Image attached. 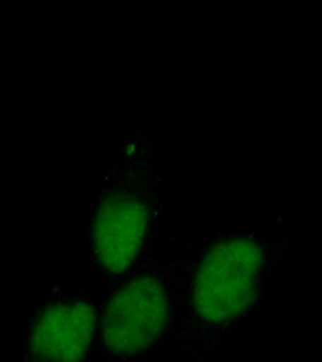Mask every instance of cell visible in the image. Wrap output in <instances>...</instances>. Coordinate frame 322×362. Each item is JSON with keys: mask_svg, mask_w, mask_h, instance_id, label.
I'll use <instances>...</instances> for the list:
<instances>
[{"mask_svg": "<svg viewBox=\"0 0 322 362\" xmlns=\"http://www.w3.org/2000/svg\"><path fill=\"white\" fill-rule=\"evenodd\" d=\"M258 259V249L248 240L215 245L195 279L193 303L200 316L219 324L240 315L253 297Z\"/></svg>", "mask_w": 322, "mask_h": 362, "instance_id": "obj_1", "label": "cell"}, {"mask_svg": "<svg viewBox=\"0 0 322 362\" xmlns=\"http://www.w3.org/2000/svg\"><path fill=\"white\" fill-rule=\"evenodd\" d=\"M168 314L163 285L154 277H137L119 288L105 310V344L118 355L141 352L160 336Z\"/></svg>", "mask_w": 322, "mask_h": 362, "instance_id": "obj_2", "label": "cell"}, {"mask_svg": "<svg viewBox=\"0 0 322 362\" xmlns=\"http://www.w3.org/2000/svg\"><path fill=\"white\" fill-rule=\"evenodd\" d=\"M147 229L143 206L131 198H113L96 215L93 243L99 262L113 274L126 272L141 250Z\"/></svg>", "mask_w": 322, "mask_h": 362, "instance_id": "obj_3", "label": "cell"}, {"mask_svg": "<svg viewBox=\"0 0 322 362\" xmlns=\"http://www.w3.org/2000/svg\"><path fill=\"white\" fill-rule=\"evenodd\" d=\"M96 327L92 305L78 301L51 308L34 331L33 346L52 362H78L86 355Z\"/></svg>", "mask_w": 322, "mask_h": 362, "instance_id": "obj_4", "label": "cell"}]
</instances>
